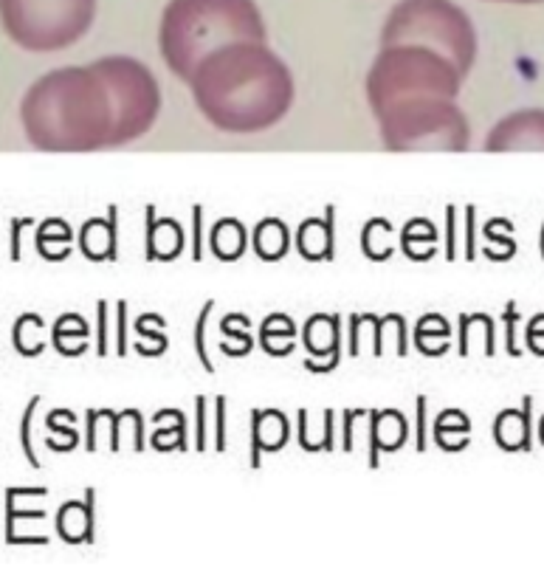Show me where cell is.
I'll return each instance as SVG.
<instances>
[{"label": "cell", "mask_w": 544, "mask_h": 578, "mask_svg": "<svg viewBox=\"0 0 544 578\" xmlns=\"http://www.w3.org/2000/svg\"><path fill=\"white\" fill-rule=\"evenodd\" d=\"M161 105L153 71L113 54L43 74L20 99V125L40 153H96L147 136Z\"/></svg>", "instance_id": "cell-1"}, {"label": "cell", "mask_w": 544, "mask_h": 578, "mask_svg": "<svg viewBox=\"0 0 544 578\" xmlns=\"http://www.w3.org/2000/svg\"><path fill=\"white\" fill-rule=\"evenodd\" d=\"M187 85L203 119L234 136L280 125L296 99L291 68L280 54L254 40L229 43L203 57Z\"/></svg>", "instance_id": "cell-2"}, {"label": "cell", "mask_w": 544, "mask_h": 578, "mask_svg": "<svg viewBox=\"0 0 544 578\" xmlns=\"http://www.w3.org/2000/svg\"><path fill=\"white\" fill-rule=\"evenodd\" d=\"M243 40L265 43L263 15L254 0H170L158 26V51L184 82L203 57Z\"/></svg>", "instance_id": "cell-3"}, {"label": "cell", "mask_w": 544, "mask_h": 578, "mask_svg": "<svg viewBox=\"0 0 544 578\" xmlns=\"http://www.w3.org/2000/svg\"><path fill=\"white\" fill-rule=\"evenodd\" d=\"M463 88L460 68L440 51L426 46H381L367 74V102L373 113L412 96L457 99Z\"/></svg>", "instance_id": "cell-4"}, {"label": "cell", "mask_w": 544, "mask_h": 578, "mask_svg": "<svg viewBox=\"0 0 544 578\" xmlns=\"http://www.w3.org/2000/svg\"><path fill=\"white\" fill-rule=\"evenodd\" d=\"M381 144L392 153H466L468 122L457 99L412 96L373 113Z\"/></svg>", "instance_id": "cell-5"}, {"label": "cell", "mask_w": 544, "mask_h": 578, "mask_svg": "<svg viewBox=\"0 0 544 578\" xmlns=\"http://www.w3.org/2000/svg\"><path fill=\"white\" fill-rule=\"evenodd\" d=\"M426 46L449 57L466 77L477 63V32L451 0H401L387 15L381 46Z\"/></svg>", "instance_id": "cell-6"}, {"label": "cell", "mask_w": 544, "mask_h": 578, "mask_svg": "<svg viewBox=\"0 0 544 578\" xmlns=\"http://www.w3.org/2000/svg\"><path fill=\"white\" fill-rule=\"evenodd\" d=\"M99 0H0V26L15 46L51 54L91 32Z\"/></svg>", "instance_id": "cell-7"}, {"label": "cell", "mask_w": 544, "mask_h": 578, "mask_svg": "<svg viewBox=\"0 0 544 578\" xmlns=\"http://www.w3.org/2000/svg\"><path fill=\"white\" fill-rule=\"evenodd\" d=\"M488 153H544V110H516L499 119L485 139Z\"/></svg>", "instance_id": "cell-8"}, {"label": "cell", "mask_w": 544, "mask_h": 578, "mask_svg": "<svg viewBox=\"0 0 544 578\" xmlns=\"http://www.w3.org/2000/svg\"><path fill=\"white\" fill-rule=\"evenodd\" d=\"M342 313H313L302 325V344L311 353L305 359V370L330 373L342 364Z\"/></svg>", "instance_id": "cell-9"}, {"label": "cell", "mask_w": 544, "mask_h": 578, "mask_svg": "<svg viewBox=\"0 0 544 578\" xmlns=\"http://www.w3.org/2000/svg\"><path fill=\"white\" fill-rule=\"evenodd\" d=\"M187 249V232L175 218H161L156 206H144V260L172 263Z\"/></svg>", "instance_id": "cell-10"}, {"label": "cell", "mask_w": 544, "mask_h": 578, "mask_svg": "<svg viewBox=\"0 0 544 578\" xmlns=\"http://www.w3.org/2000/svg\"><path fill=\"white\" fill-rule=\"evenodd\" d=\"M77 246L91 263H119V206H108V218L85 220Z\"/></svg>", "instance_id": "cell-11"}, {"label": "cell", "mask_w": 544, "mask_h": 578, "mask_svg": "<svg viewBox=\"0 0 544 578\" xmlns=\"http://www.w3.org/2000/svg\"><path fill=\"white\" fill-rule=\"evenodd\" d=\"M336 206H325L322 218H308L296 229V251L308 263H330L336 257Z\"/></svg>", "instance_id": "cell-12"}, {"label": "cell", "mask_w": 544, "mask_h": 578, "mask_svg": "<svg viewBox=\"0 0 544 578\" xmlns=\"http://www.w3.org/2000/svg\"><path fill=\"white\" fill-rule=\"evenodd\" d=\"M57 536L65 545H94L96 539V491L85 488V500L63 502L57 511Z\"/></svg>", "instance_id": "cell-13"}, {"label": "cell", "mask_w": 544, "mask_h": 578, "mask_svg": "<svg viewBox=\"0 0 544 578\" xmlns=\"http://www.w3.org/2000/svg\"><path fill=\"white\" fill-rule=\"evenodd\" d=\"M291 438V423L280 409H254L251 412V469H260L263 454L285 449Z\"/></svg>", "instance_id": "cell-14"}, {"label": "cell", "mask_w": 544, "mask_h": 578, "mask_svg": "<svg viewBox=\"0 0 544 578\" xmlns=\"http://www.w3.org/2000/svg\"><path fill=\"white\" fill-rule=\"evenodd\" d=\"M409 440V421L398 409L370 412V469H378V454L398 452Z\"/></svg>", "instance_id": "cell-15"}, {"label": "cell", "mask_w": 544, "mask_h": 578, "mask_svg": "<svg viewBox=\"0 0 544 578\" xmlns=\"http://www.w3.org/2000/svg\"><path fill=\"white\" fill-rule=\"evenodd\" d=\"M530 409H533V398L525 395L522 409H505L499 412L494 421V440L499 449L505 452H530Z\"/></svg>", "instance_id": "cell-16"}, {"label": "cell", "mask_w": 544, "mask_h": 578, "mask_svg": "<svg viewBox=\"0 0 544 578\" xmlns=\"http://www.w3.org/2000/svg\"><path fill=\"white\" fill-rule=\"evenodd\" d=\"M209 249L220 263H237L249 251V229L237 218L215 220L209 229Z\"/></svg>", "instance_id": "cell-17"}, {"label": "cell", "mask_w": 544, "mask_h": 578, "mask_svg": "<svg viewBox=\"0 0 544 578\" xmlns=\"http://www.w3.org/2000/svg\"><path fill=\"white\" fill-rule=\"evenodd\" d=\"M34 249L48 263H63L74 251V229L63 218H46L34 232Z\"/></svg>", "instance_id": "cell-18"}, {"label": "cell", "mask_w": 544, "mask_h": 578, "mask_svg": "<svg viewBox=\"0 0 544 578\" xmlns=\"http://www.w3.org/2000/svg\"><path fill=\"white\" fill-rule=\"evenodd\" d=\"M88 339H91V325L85 322V316L79 313H63L54 328H51V347L65 356V359H79L88 350Z\"/></svg>", "instance_id": "cell-19"}, {"label": "cell", "mask_w": 544, "mask_h": 578, "mask_svg": "<svg viewBox=\"0 0 544 578\" xmlns=\"http://www.w3.org/2000/svg\"><path fill=\"white\" fill-rule=\"evenodd\" d=\"M251 246H254V254H257L263 263H277V260H282V257L291 251V232H288L285 220H260V223L254 226V232H251Z\"/></svg>", "instance_id": "cell-20"}, {"label": "cell", "mask_w": 544, "mask_h": 578, "mask_svg": "<svg viewBox=\"0 0 544 578\" xmlns=\"http://www.w3.org/2000/svg\"><path fill=\"white\" fill-rule=\"evenodd\" d=\"M296 322L288 313H271L260 325V347L271 359H285L296 347Z\"/></svg>", "instance_id": "cell-21"}, {"label": "cell", "mask_w": 544, "mask_h": 578, "mask_svg": "<svg viewBox=\"0 0 544 578\" xmlns=\"http://www.w3.org/2000/svg\"><path fill=\"white\" fill-rule=\"evenodd\" d=\"M401 249L409 260L426 263L437 254V229L426 218L409 220L401 232Z\"/></svg>", "instance_id": "cell-22"}, {"label": "cell", "mask_w": 544, "mask_h": 578, "mask_svg": "<svg viewBox=\"0 0 544 578\" xmlns=\"http://www.w3.org/2000/svg\"><path fill=\"white\" fill-rule=\"evenodd\" d=\"M43 330H46V322H43L40 313H20L15 319V328H12V344H15L17 353L26 356V359L43 356V350L48 347L46 339H40Z\"/></svg>", "instance_id": "cell-23"}, {"label": "cell", "mask_w": 544, "mask_h": 578, "mask_svg": "<svg viewBox=\"0 0 544 578\" xmlns=\"http://www.w3.org/2000/svg\"><path fill=\"white\" fill-rule=\"evenodd\" d=\"M432 339H437L440 344H451V325L446 322L443 313H423L415 322V333H412L415 350L429 356L432 353Z\"/></svg>", "instance_id": "cell-24"}, {"label": "cell", "mask_w": 544, "mask_h": 578, "mask_svg": "<svg viewBox=\"0 0 544 578\" xmlns=\"http://www.w3.org/2000/svg\"><path fill=\"white\" fill-rule=\"evenodd\" d=\"M389 237H392V223L387 218H373L364 232H361V251L367 260L373 263H384L392 257V246H389Z\"/></svg>", "instance_id": "cell-25"}, {"label": "cell", "mask_w": 544, "mask_h": 578, "mask_svg": "<svg viewBox=\"0 0 544 578\" xmlns=\"http://www.w3.org/2000/svg\"><path fill=\"white\" fill-rule=\"evenodd\" d=\"M449 435H460V438H468L471 435V421H468L466 412L460 409H443L440 415L432 423V438H435L437 446H443Z\"/></svg>", "instance_id": "cell-26"}, {"label": "cell", "mask_w": 544, "mask_h": 578, "mask_svg": "<svg viewBox=\"0 0 544 578\" xmlns=\"http://www.w3.org/2000/svg\"><path fill=\"white\" fill-rule=\"evenodd\" d=\"M167 319L164 316H158V313H141L139 319H136V336H139V342H153L156 347V353H167V347H170V339H167Z\"/></svg>", "instance_id": "cell-27"}, {"label": "cell", "mask_w": 544, "mask_h": 578, "mask_svg": "<svg viewBox=\"0 0 544 578\" xmlns=\"http://www.w3.org/2000/svg\"><path fill=\"white\" fill-rule=\"evenodd\" d=\"M220 333H223V339L240 342V347L246 350V356H249L251 350H254L251 319L246 316V313H229V316H223V322H220Z\"/></svg>", "instance_id": "cell-28"}, {"label": "cell", "mask_w": 544, "mask_h": 578, "mask_svg": "<svg viewBox=\"0 0 544 578\" xmlns=\"http://www.w3.org/2000/svg\"><path fill=\"white\" fill-rule=\"evenodd\" d=\"M40 407V395H34L32 401H29V407L23 409V418H20V449H23V457L29 460V466L32 469H40V457L34 452V443H32V421H34V412Z\"/></svg>", "instance_id": "cell-29"}, {"label": "cell", "mask_w": 544, "mask_h": 578, "mask_svg": "<svg viewBox=\"0 0 544 578\" xmlns=\"http://www.w3.org/2000/svg\"><path fill=\"white\" fill-rule=\"evenodd\" d=\"M212 308H215V299L203 302L201 316H198V322H195V353H198V361H201V367L209 375L215 373V364H212V359H209V347H206V325H209Z\"/></svg>", "instance_id": "cell-30"}, {"label": "cell", "mask_w": 544, "mask_h": 578, "mask_svg": "<svg viewBox=\"0 0 544 578\" xmlns=\"http://www.w3.org/2000/svg\"><path fill=\"white\" fill-rule=\"evenodd\" d=\"M68 415H71V409H54V412H48L46 429L51 432V435H60V438H65L68 452H74V449L79 446V432H77V426H68V423H77V418H74V421L63 423Z\"/></svg>", "instance_id": "cell-31"}, {"label": "cell", "mask_w": 544, "mask_h": 578, "mask_svg": "<svg viewBox=\"0 0 544 578\" xmlns=\"http://www.w3.org/2000/svg\"><path fill=\"white\" fill-rule=\"evenodd\" d=\"M175 435V438L181 440V446H184V452H187V418H184V412H178L175 415V423H167L164 429H158V435L153 438V449L158 452H170V446H167V438Z\"/></svg>", "instance_id": "cell-32"}, {"label": "cell", "mask_w": 544, "mask_h": 578, "mask_svg": "<svg viewBox=\"0 0 544 578\" xmlns=\"http://www.w3.org/2000/svg\"><path fill=\"white\" fill-rule=\"evenodd\" d=\"M525 344H528L530 353H536V356H542L544 359V313H536V316L528 322Z\"/></svg>", "instance_id": "cell-33"}, {"label": "cell", "mask_w": 544, "mask_h": 578, "mask_svg": "<svg viewBox=\"0 0 544 578\" xmlns=\"http://www.w3.org/2000/svg\"><path fill=\"white\" fill-rule=\"evenodd\" d=\"M370 325H373V356L378 359V356H384V328H387L389 322L395 319V311L392 313H384V316H375V313H361Z\"/></svg>", "instance_id": "cell-34"}, {"label": "cell", "mask_w": 544, "mask_h": 578, "mask_svg": "<svg viewBox=\"0 0 544 578\" xmlns=\"http://www.w3.org/2000/svg\"><path fill=\"white\" fill-rule=\"evenodd\" d=\"M96 319H99V330H96V356H108V299L96 302Z\"/></svg>", "instance_id": "cell-35"}, {"label": "cell", "mask_w": 544, "mask_h": 578, "mask_svg": "<svg viewBox=\"0 0 544 578\" xmlns=\"http://www.w3.org/2000/svg\"><path fill=\"white\" fill-rule=\"evenodd\" d=\"M116 356H127V299L116 302Z\"/></svg>", "instance_id": "cell-36"}, {"label": "cell", "mask_w": 544, "mask_h": 578, "mask_svg": "<svg viewBox=\"0 0 544 578\" xmlns=\"http://www.w3.org/2000/svg\"><path fill=\"white\" fill-rule=\"evenodd\" d=\"M516 319H519V311H516V302H508V311L502 313V322H505V328H508V333H505V347H508V353L511 356H522V350L516 347Z\"/></svg>", "instance_id": "cell-37"}, {"label": "cell", "mask_w": 544, "mask_h": 578, "mask_svg": "<svg viewBox=\"0 0 544 578\" xmlns=\"http://www.w3.org/2000/svg\"><path fill=\"white\" fill-rule=\"evenodd\" d=\"M192 260H203V206H192Z\"/></svg>", "instance_id": "cell-38"}, {"label": "cell", "mask_w": 544, "mask_h": 578, "mask_svg": "<svg viewBox=\"0 0 544 578\" xmlns=\"http://www.w3.org/2000/svg\"><path fill=\"white\" fill-rule=\"evenodd\" d=\"M198 440H195V449L198 452H206L209 446V423H206V395H198Z\"/></svg>", "instance_id": "cell-39"}, {"label": "cell", "mask_w": 544, "mask_h": 578, "mask_svg": "<svg viewBox=\"0 0 544 578\" xmlns=\"http://www.w3.org/2000/svg\"><path fill=\"white\" fill-rule=\"evenodd\" d=\"M215 421H218V438H215V449L218 452H226V398L218 395L215 398Z\"/></svg>", "instance_id": "cell-40"}, {"label": "cell", "mask_w": 544, "mask_h": 578, "mask_svg": "<svg viewBox=\"0 0 544 578\" xmlns=\"http://www.w3.org/2000/svg\"><path fill=\"white\" fill-rule=\"evenodd\" d=\"M446 226H449V240H446V260H457V232H454V226H457V209L454 206H446Z\"/></svg>", "instance_id": "cell-41"}, {"label": "cell", "mask_w": 544, "mask_h": 578, "mask_svg": "<svg viewBox=\"0 0 544 578\" xmlns=\"http://www.w3.org/2000/svg\"><path fill=\"white\" fill-rule=\"evenodd\" d=\"M34 220L32 218H15L12 220V251H9V257L12 260H20L23 254H20V235H23V229H29Z\"/></svg>", "instance_id": "cell-42"}, {"label": "cell", "mask_w": 544, "mask_h": 578, "mask_svg": "<svg viewBox=\"0 0 544 578\" xmlns=\"http://www.w3.org/2000/svg\"><path fill=\"white\" fill-rule=\"evenodd\" d=\"M367 415L364 409H344V452H353V421Z\"/></svg>", "instance_id": "cell-43"}, {"label": "cell", "mask_w": 544, "mask_h": 578, "mask_svg": "<svg viewBox=\"0 0 544 578\" xmlns=\"http://www.w3.org/2000/svg\"><path fill=\"white\" fill-rule=\"evenodd\" d=\"M426 395H418V440H415V449L418 452H426Z\"/></svg>", "instance_id": "cell-44"}, {"label": "cell", "mask_w": 544, "mask_h": 578, "mask_svg": "<svg viewBox=\"0 0 544 578\" xmlns=\"http://www.w3.org/2000/svg\"><path fill=\"white\" fill-rule=\"evenodd\" d=\"M85 421H88V435H85V449H88V452H96V429H99V409H88V415H85Z\"/></svg>", "instance_id": "cell-45"}, {"label": "cell", "mask_w": 544, "mask_h": 578, "mask_svg": "<svg viewBox=\"0 0 544 578\" xmlns=\"http://www.w3.org/2000/svg\"><path fill=\"white\" fill-rule=\"evenodd\" d=\"M466 218H468L466 260H474V257H477V240H474V218H477V209H474V206H466Z\"/></svg>", "instance_id": "cell-46"}, {"label": "cell", "mask_w": 544, "mask_h": 578, "mask_svg": "<svg viewBox=\"0 0 544 578\" xmlns=\"http://www.w3.org/2000/svg\"><path fill=\"white\" fill-rule=\"evenodd\" d=\"M494 3H516V6H533V3H544V0H494Z\"/></svg>", "instance_id": "cell-47"}, {"label": "cell", "mask_w": 544, "mask_h": 578, "mask_svg": "<svg viewBox=\"0 0 544 578\" xmlns=\"http://www.w3.org/2000/svg\"><path fill=\"white\" fill-rule=\"evenodd\" d=\"M539 440H542V446H544V415H542V421H539Z\"/></svg>", "instance_id": "cell-48"}, {"label": "cell", "mask_w": 544, "mask_h": 578, "mask_svg": "<svg viewBox=\"0 0 544 578\" xmlns=\"http://www.w3.org/2000/svg\"><path fill=\"white\" fill-rule=\"evenodd\" d=\"M539 249H542V257H544V223H542V235H539Z\"/></svg>", "instance_id": "cell-49"}]
</instances>
